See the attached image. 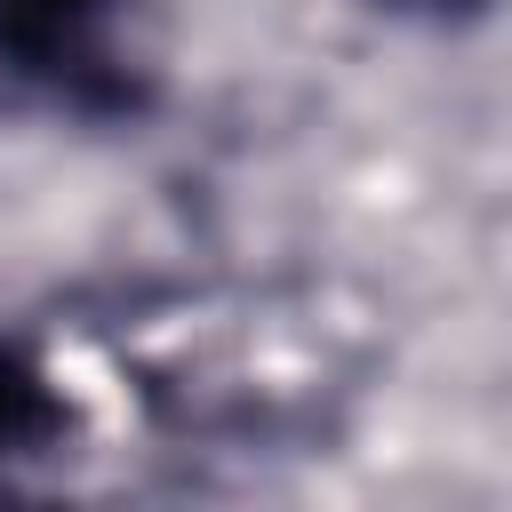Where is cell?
<instances>
[{"label":"cell","instance_id":"6da1fadb","mask_svg":"<svg viewBox=\"0 0 512 512\" xmlns=\"http://www.w3.org/2000/svg\"><path fill=\"white\" fill-rule=\"evenodd\" d=\"M128 16L136 0H0V80L72 120H128L144 104Z\"/></svg>","mask_w":512,"mask_h":512},{"label":"cell","instance_id":"7a4b0ae2","mask_svg":"<svg viewBox=\"0 0 512 512\" xmlns=\"http://www.w3.org/2000/svg\"><path fill=\"white\" fill-rule=\"evenodd\" d=\"M64 432V400L48 392L40 360L0 336V456H32Z\"/></svg>","mask_w":512,"mask_h":512},{"label":"cell","instance_id":"3957f363","mask_svg":"<svg viewBox=\"0 0 512 512\" xmlns=\"http://www.w3.org/2000/svg\"><path fill=\"white\" fill-rule=\"evenodd\" d=\"M376 8H392V16H416V24H472L488 0H376Z\"/></svg>","mask_w":512,"mask_h":512}]
</instances>
